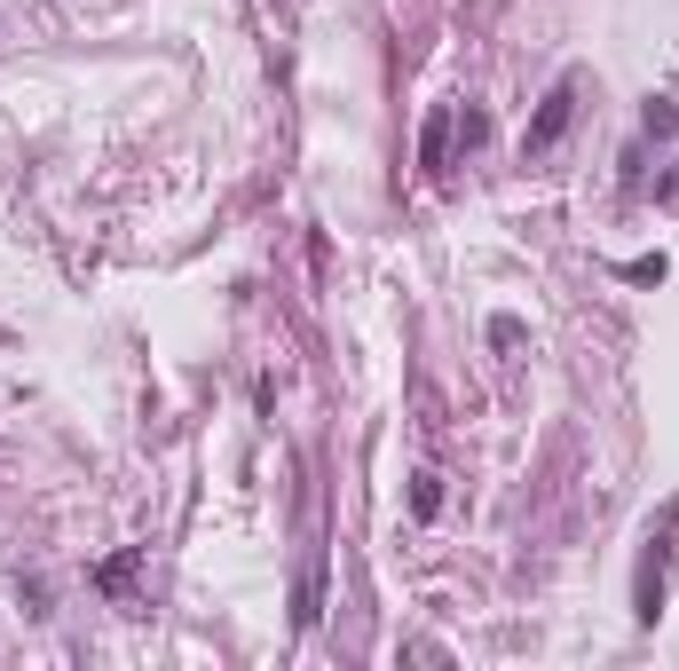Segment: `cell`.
<instances>
[{
  "instance_id": "1",
  "label": "cell",
  "mask_w": 679,
  "mask_h": 671,
  "mask_svg": "<svg viewBox=\"0 0 679 671\" xmlns=\"http://www.w3.org/2000/svg\"><path fill=\"white\" fill-rule=\"evenodd\" d=\"M569 119H577V71H569V79H553V96L538 103V119H530L522 150H553V142L569 135Z\"/></svg>"
},
{
  "instance_id": "2",
  "label": "cell",
  "mask_w": 679,
  "mask_h": 671,
  "mask_svg": "<svg viewBox=\"0 0 679 671\" xmlns=\"http://www.w3.org/2000/svg\"><path fill=\"white\" fill-rule=\"evenodd\" d=\"M419 166H427V175H443V166H451V111H435V119H427V142H419Z\"/></svg>"
},
{
  "instance_id": "3",
  "label": "cell",
  "mask_w": 679,
  "mask_h": 671,
  "mask_svg": "<svg viewBox=\"0 0 679 671\" xmlns=\"http://www.w3.org/2000/svg\"><path fill=\"white\" fill-rule=\"evenodd\" d=\"M640 127H648V135H656V142H663V135H679V103H671V96H656V103H648V119H640Z\"/></svg>"
},
{
  "instance_id": "4",
  "label": "cell",
  "mask_w": 679,
  "mask_h": 671,
  "mask_svg": "<svg viewBox=\"0 0 679 671\" xmlns=\"http://www.w3.org/2000/svg\"><path fill=\"white\" fill-rule=\"evenodd\" d=\"M451 135H459L466 150H482V142H490V111H459V119H451Z\"/></svg>"
},
{
  "instance_id": "5",
  "label": "cell",
  "mask_w": 679,
  "mask_h": 671,
  "mask_svg": "<svg viewBox=\"0 0 679 671\" xmlns=\"http://www.w3.org/2000/svg\"><path fill=\"white\" fill-rule=\"evenodd\" d=\"M435 506H443V482H435V474H419V482H411V514H419V522H427Z\"/></svg>"
}]
</instances>
